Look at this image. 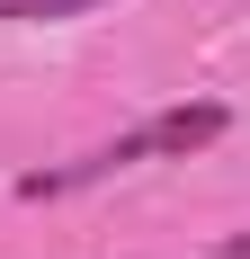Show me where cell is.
<instances>
[{"mask_svg": "<svg viewBox=\"0 0 250 259\" xmlns=\"http://www.w3.org/2000/svg\"><path fill=\"white\" fill-rule=\"evenodd\" d=\"M224 125H232V116H224L215 99H197V107H161V116H143L134 134L90 143V152H80V161H63V170H27V179H18V197H72V188L116 179V170H134V161H188V152H205Z\"/></svg>", "mask_w": 250, "mask_h": 259, "instance_id": "1", "label": "cell"}, {"mask_svg": "<svg viewBox=\"0 0 250 259\" xmlns=\"http://www.w3.org/2000/svg\"><path fill=\"white\" fill-rule=\"evenodd\" d=\"M99 0H0V27H54V18H80Z\"/></svg>", "mask_w": 250, "mask_h": 259, "instance_id": "2", "label": "cell"}, {"mask_svg": "<svg viewBox=\"0 0 250 259\" xmlns=\"http://www.w3.org/2000/svg\"><path fill=\"white\" fill-rule=\"evenodd\" d=\"M224 259H250V241H232V250H224Z\"/></svg>", "mask_w": 250, "mask_h": 259, "instance_id": "3", "label": "cell"}]
</instances>
